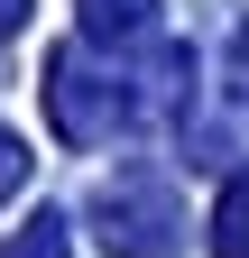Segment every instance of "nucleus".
I'll return each instance as SVG.
<instances>
[{
  "label": "nucleus",
  "instance_id": "1",
  "mask_svg": "<svg viewBox=\"0 0 249 258\" xmlns=\"http://www.w3.org/2000/svg\"><path fill=\"white\" fill-rule=\"evenodd\" d=\"M92 221H102V240L111 258H166L175 249V194H166V175L157 166H120V175H102V194H92Z\"/></svg>",
  "mask_w": 249,
  "mask_h": 258
},
{
  "label": "nucleus",
  "instance_id": "2",
  "mask_svg": "<svg viewBox=\"0 0 249 258\" xmlns=\"http://www.w3.org/2000/svg\"><path fill=\"white\" fill-rule=\"evenodd\" d=\"M46 111H55V129H65V139L83 148V139H102V129H111L120 92H111L102 74H83V55L65 46V55H55V74H46Z\"/></svg>",
  "mask_w": 249,
  "mask_h": 258
},
{
  "label": "nucleus",
  "instance_id": "3",
  "mask_svg": "<svg viewBox=\"0 0 249 258\" xmlns=\"http://www.w3.org/2000/svg\"><path fill=\"white\" fill-rule=\"evenodd\" d=\"M212 231H222V240H212L222 258H249V175H231V194H222V221H212Z\"/></svg>",
  "mask_w": 249,
  "mask_h": 258
},
{
  "label": "nucleus",
  "instance_id": "4",
  "mask_svg": "<svg viewBox=\"0 0 249 258\" xmlns=\"http://www.w3.org/2000/svg\"><path fill=\"white\" fill-rule=\"evenodd\" d=\"M0 258H65V221H55V212H37V221H19V240L0 249Z\"/></svg>",
  "mask_w": 249,
  "mask_h": 258
},
{
  "label": "nucleus",
  "instance_id": "5",
  "mask_svg": "<svg viewBox=\"0 0 249 258\" xmlns=\"http://www.w3.org/2000/svg\"><path fill=\"white\" fill-rule=\"evenodd\" d=\"M19 175H28V148H19V139H10V129H0V194H10V184H19Z\"/></svg>",
  "mask_w": 249,
  "mask_h": 258
}]
</instances>
